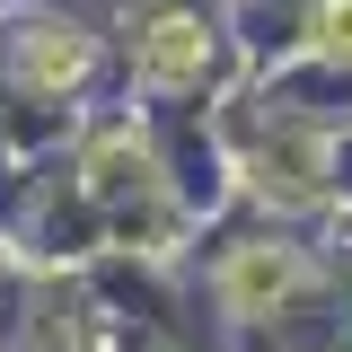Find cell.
<instances>
[{
    "label": "cell",
    "instance_id": "6da1fadb",
    "mask_svg": "<svg viewBox=\"0 0 352 352\" xmlns=\"http://www.w3.org/2000/svg\"><path fill=\"white\" fill-rule=\"evenodd\" d=\"M282 282H291V264H282V256H238V264H229V300H238V308L273 300Z\"/></svg>",
    "mask_w": 352,
    "mask_h": 352
},
{
    "label": "cell",
    "instance_id": "7a4b0ae2",
    "mask_svg": "<svg viewBox=\"0 0 352 352\" xmlns=\"http://www.w3.org/2000/svg\"><path fill=\"white\" fill-rule=\"evenodd\" d=\"M194 62H203V36H194L185 18H168V27L150 36V71H159V80H185Z\"/></svg>",
    "mask_w": 352,
    "mask_h": 352
},
{
    "label": "cell",
    "instance_id": "3957f363",
    "mask_svg": "<svg viewBox=\"0 0 352 352\" xmlns=\"http://www.w3.org/2000/svg\"><path fill=\"white\" fill-rule=\"evenodd\" d=\"M326 44H335V53H352V0H335V9H326Z\"/></svg>",
    "mask_w": 352,
    "mask_h": 352
}]
</instances>
